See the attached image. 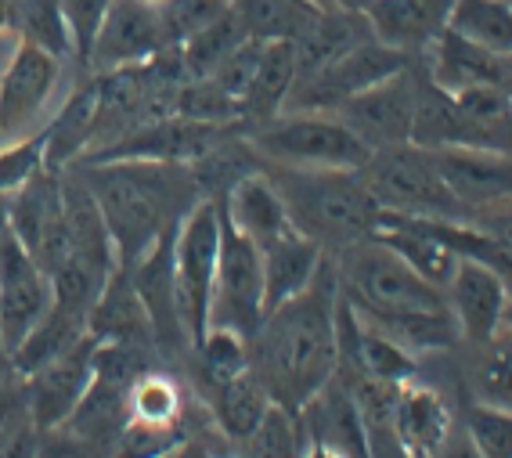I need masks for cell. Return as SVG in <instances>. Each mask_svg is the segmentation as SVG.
Segmentation results:
<instances>
[{"mask_svg":"<svg viewBox=\"0 0 512 458\" xmlns=\"http://www.w3.org/2000/svg\"><path fill=\"white\" fill-rule=\"evenodd\" d=\"M451 426H455L451 422V408L444 404V397L437 390L419 386L415 379L397 390L394 430L401 448L408 451V458H430L440 440L448 437Z\"/></svg>","mask_w":512,"mask_h":458,"instance_id":"cell-23","label":"cell"},{"mask_svg":"<svg viewBox=\"0 0 512 458\" xmlns=\"http://www.w3.org/2000/svg\"><path fill=\"white\" fill-rule=\"evenodd\" d=\"M253 40H293L318 8L314 0H231Z\"/></svg>","mask_w":512,"mask_h":458,"instance_id":"cell-30","label":"cell"},{"mask_svg":"<svg viewBox=\"0 0 512 458\" xmlns=\"http://www.w3.org/2000/svg\"><path fill=\"white\" fill-rule=\"evenodd\" d=\"M339 282L325 253L314 282L267 311L249 339V361L271 401L300 412L339 368Z\"/></svg>","mask_w":512,"mask_h":458,"instance_id":"cell-1","label":"cell"},{"mask_svg":"<svg viewBox=\"0 0 512 458\" xmlns=\"http://www.w3.org/2000/svg\"><path fill=\"white\" fill-rule=\"evenodd\" d=\"M498 336H509L512 339V289H509V296H505L502 321H498Z\"/></svg>","mask_w":512,"mask_h":458,"instance_id":"cell-47","label":"cell"},{"mask_svg":"<svg viewBox=\"0 0 512 458\" xmlns=\"http://www.w3.org/2000/svg\"><path fill=\"white\" fill-rule=\"evenodd\" d=\"M4 224H8V199H0V231H4Z\"/></svg>","mask_w":512,"mask_h":458,"instance_id":"cell-49","label":"cell"},{"mask_svg":"<svg viewBox=\"0 0 512 458\" xmlns=\"http://www.w3.org/2000/svg\"><path fill=\"white\" fill-rule=\"evenodd\" d=\"M148 4H156V0H148Z\"/></svg>","mask_w":512,"mask_h":458,"instance_id":"cell-51","label":"cell"},{"mask_svg":"<svg viewBox=\"0 0 512 458\" xmlns=\"http://www.w3.org/2000/svg\"><path fill=\"white\" fill-rule=\"evenodd\" d=\"M415 94H419V73H412V65H408V69L386 76L368 91L347 98L336 109V116L372 152L390 145H408L415 120Z\"/></svg>","mask_w":512,"mask_h":458,"instance_id":"cell-12","label":"cell"},{"mask_svg":"<svg viewBox=\"0 0 512 458\" xmlns=\"http://www.w3.org/2000/svg\"><path fill=\"white\" fill-rule=\"evenodd\" d=\"M303 458H343V455H336V451H329V448H321V444H307V448H303Z\"/></svg>","mask_w":512,"mask_h":458,"instance_id":"cell-48","label":"cell"},{"mask_svg":"<svg viewBox=\"0 0 512 458\" xmlns=\"http://www.w3.org/2000/svg\"><path fill=\"white\" fill-rule=\"evenodd\" d=\"M249 40L246 26L242 19L235 15V8H228L220 19H213L206 29H199L195 37L184 40L177 51H181V65L188 80H206L220 69V65L228 62V55L235 47H242Z\"/></svg>","mask_w":512,"mask_h":458,"instance_id":"cell-27","label":"cell"},{"mask_svg":"<svg viewBox=\"0 0 512 458\" xmlns=\"http://www.w3.org/2000/svg\"><path fill=\"white\" fill-rule=\"evenodd\" d=\"M87 332H91L98 343H123V347H156V332H152V321L145 314V303L134 293L130 275L123 267L112 271V278L101 289L98 303L91 307V318H87Z\"/></svg>","mask_w":512,"mask_h":458,"instance_id":"cell-22","label":"cell"},{"mask_svg":"<svg viewBox=\"0 0 512 458\" xmlns=\"http://www.w3.org/2000/svg\"><path fill=\"white\" fill-rule=\"evenodd\" d=\"M206 401H210V412H213V422H217V430L224 433L228 440L242 444L249 433L260 426V419L267 415L271 408V394H267V386L260 383L253 368L242 372V376L228 379L224 386L217 390H206Z\"/></svg>","mask_w":512,"mask_h":458,"instance_id":"cell-26","label":"cell"},{"mask_svg":"<svg viewBox=\"0 0 512 458\" xmlns=\"http://www.w3.org/2000/svg\"><path fill=\"white\" fill-rule=\"evenodd\" d=\"M19 372H15V361H11V347L8 339H4V332H0V383H8V379H15Z\"/></svg>","mask_w":512,"mask_h":458,"instance_id":"cell-45","label":"cell"},{"mask_svg":"<svg viewBox=\"0 0 512 458\" xmlns=\"http://www.w3.org/2000/svg\"><path fill=\"white\" fill-rule=\"evenodd\" d=\"M231 8V0H156L159 22H163L166 44L181 47L199 29H206L213 19H220Z\"/></svg>","mask_w":512,"mask_h":458,"instance_id":"cell-33","label":"cell"},{"mask_svg":"<svg viewBox=\"0 0 512 458\" xmlns=\"http://www.w3.org/2000/svg\"><path fill=\"white\" fill-rule=\"evenodd\" d=\"M112 0H58V11H62L65 33H69V47L73 55L87 65L91 58L94 37H98L101 22L109 15Z\"/></svg>","mask_w":512,"mask_h":458,"instance_id":"cell-36","label":"cell"},{"mask_svg":"<svg viewBox=\"0 0 512 458\" xmlns=\"http://www.w3.org/2000/svg\"><path fill=\"white\" fill-rule=\"evenodd\" d=\"M466 433L484 458H512V412L494 404H473L466 412Z\"/></svg>","mask_w":512,"mask_h":458,"instance_id":"cell-35","label":"cell"},{"mask_svg":"<svg viewBox=\"0 0 512 458\" xmlns=\"http://www.w3.org/2000/svg\"><path fill=\"white\" fill-rule=\"evenodd\" d=\"M94 347H98V339L87 332L69 350H62L58 358H51L37 372L22 376L29 415H33V422H37L40 430H58L76 412V404L83 401V394L91 390Z\"/></svg>","mask_w":512,"mask_h":458,"instance_id":"cell-14","label":"cell"},{"mask_svg":"<svg viewBox=\"0 0 512 458\" xmlns=\"http://www.w3.org/2000/svg\"><path fill=\"white\" fill-rule=\"evenodd\" d=\"M303 448H307V437L296 412L271 404L260 426L242 440V458H303Z\"/></svg>","mask_w":512,"mask_h":458,"instance_id":"cell-32","label":"cell"},{"mask_svg":"<svg viewBox=\"0 0 512 458\" xmlns=\"http://www.w3.org/2000/svg\"><path fill=\"white\" fill-rule=\"evenodd\" d=\"M300 430L307 444H321V448L336 451L343 458H368V440H365V422L357 412L350 386L339 379V372L321 386L311 401L303 404L300 412Z\"/></svg>","mask_w":512,"mask_h":458,"instance_id":"cell-18","label":"cell"},{"mask_svg":"<svg viewBox=\"0 0 512 458\" xmlns=\"http://www.w3.org/2000/svg\"><path fill=\"white\" fill-rule=\"evenodd\" d=\"M76 174L91 188L105 217L119 267H130L145 257L202 199L192 166L181 163L98 159V163H80Z\"/></svg>","mask_w":512,"mask_h":458,"instance_id":"cell-3","label":"cell"},{"mask_svg":"<svg viewBox=\"0 0 512 458\" xmlns=\"http://www.w3.org/2000/svg\"><path fill=\"white\" fill-rule=\"evenodd\" d=\"M339 296L372 329L397 339L404 350H444L458 339L444 289L419 278L379 239H361L332 253Z\"/></svg>","mask_w":512,"mask_h":458,"instance_id":"cell-2","label":"cell"},{"mask_svg":"<svg viewBox=\"0 0 512 458\" xmlns=\"http://www.w3.org/2000/svg\"><path fill=\"white\" fill-rule=\"evenodd\" d=\"M8 228L29 249V257L47 271V278L69 260V228H65L62 174L40 170L19 192L8 195Z\"/></svg>","mask_w":512,"mask_h":458,"instance_id":"cell-10","label":"cell"},{"mask_svg":"<svg viewBox=\"0 0 512 458\" xmlns=\"http://www.w3.org/2000/svg\"><path fill=\"white\" fill-rule=\"evenodd\" d=\"M505 296H509L505 278L480 260L466 257H458L455 275L444 285V300L458 325V336L473 339V343H491L498 336Z\"/></svg>","mask_w":512,"mask_h":458,"instance_id":"cell-17","label":"cell"},{"mask_svg":"<svg viewBox=\"0 0 512 458\" xmlns=\"http://www.w3.org/2000/svg\"><path fill=\"white\" fill-rule=\"evenodd\" d=\"M484 347V358L476 365V397L512 412V339L494 336Z\"/></svg>","mask_w":512,"mask_h":458,"instance_id":"cell-34","label":"cell"},{"mask_svg":"<svg viewBox=\"0 0 512 458\" xmlns=\"http://www.w3.org/2000/svg\"><path fill=\"white\" fill-rule=\"evenodd\" d=\"M29 415V404H26V386H22V376L8 379V383H0V433L15 426L19 419Z\"/></svg>","mask_w":512,"mask_h":458,"instance_id":"cell-42","label":"cell"},{"mask_svg":"<svg viewBox=\"0 0 512 458\" xmlns=\"http://www.w3.org/2000/svg\"><path fill=\"white\" fill-rule=\"evenodd\" d=\"M264 163L300 170H361L372 148L336 112H278L249 138Z\"/></svg>","mask_w":512,"mask_h":458,"instance_id":"cell-5","label":"cell"},{"mask_svg":"<svg viewBox=\"0 0 512 458\" xmlns=\"http://www.w3.org/2000/svg\"><path fill=\"white\" fill-rule=\"evenodd\" d=\"M505 73H509V83H512V51L505 55Z\"/></svg>","mask_w":512,"mask_h":458,"instance_id":"cell-50","label":"cell"},{"mask_svg":"<svg viewBox=\"0 0 512 458\" xmlns=\"http://www.w3.org/2000/svg\"><path fill=\"white\" fill-rule=\"evenodd\" d=\"M192 354H195V365H199L202 390H217L228 379L242 376V372L253 368V361H249V339L231 329H220V325L206 329V336L195 343Z\"/></svg>","mask_w":512,"mask_h":458,"instance_id":"cell-29","label":"cell"},{"mask_svg":"<svg viewBox=\"0 0 512 458\" xmlns=\"http://www.w3.org/2000/svg\"><path fill=\"white\" fill-rule=\"evenodd\" d=\"M260 321H264V264H260V249L238 228H231L228 217L220 213V253L217 278H213L210 325L253 339Z\"/></svg>","mask_w":512,"mask_h":458,"instance_id":"cell-9","label":"cell"},{"mask_svg":"<svg viewBox=\"0 0 512 458\" xmlns=\"http://www.w3.org/2000/svg\"><path fill=\"white\" fill-rule=\"evenodd\" d=\"M325 249L314 239L293 231L278 239L275 246L260 249V264H264V314L275 311L278 303L293 300L296 293H303L318 275Z\"/></svg>","mask_w":512,"mask_h":458,"instance_id":"cell-24","label":"cell"},{"mask_svg":"<svg viewBox=\"0 0 512 458\" xmlns=\"http://www.w3.org/2000/svg\"><path fill=\"white\" fill-rule=\"evenodd\" d=\"M408 62H412V55L368 37L350 51H343L339 58L325 62L321 69H314V73L296 76L282 112H336L347 98L408 69Z\"/></svg>","mask_w":512,"mask_h":458,"instance_id":"cell-8","label":"cell"},{"mask_svg":"<svg viewBox=\"0 0 512 458\" xmlns=\"http://www.w3.org/2000/svg\"><path fill=\"white\" fill-rule=\"evenodd\" d=\"M159 51H170V44H166L156 4H148V0H112L109 15H105L98 37H94L87 65L94 73H112V69L148 62Z\"/></svg>","mask_w":512,"mask_h":458,"instance_id":"cell-15","label":"cell"},{"mask_svg":"<svg viewBox=\"0 0 512 458\" xmlns=\"http://www.w3.org/2000/svg\"><path fill=\"white\" fill-rule=\"evenodd\" d=\"M22 19H26V40L47 47L51 55H69V33H65L58 0H22Z\"/></svg>","mask_w":512,"mask_h":458,"instance_id":"cell-38","label":"cell"},{"mask_svg":"<svg viewBox=\"0 0 512 458\" xmlns=\"http://www.w3.org/2000/svg\"><path fill=\"white\" fill-rule=\"evenodd\" d=\"M264 174L282 195L293 228L318 242L325 253L372 239L383 210L368 192L361 170H300L267 163Z\"/></svg>","mask_w":512,"mask_h":458,"instance_id":"cell-4","label":"cell"},{"mask_svg":"<svg viewBox=\"0 0 512 458\" xmlns=\"http://www.w3.org/2000/svg\"><path fill=\"white\" fill-rule=\"evenodd\" d=\"M296 73H300V65H296L293 40H264L253 83H249L246 105H242L246 120H253L256 127L275 120L278 112L285 109V98L293 91Z\"/></svg>","mask_w":512,"mask_h":458,"instance_id":"cell-25","label":"cell"},{"mask_svg":"<svg viewBox=\"0 0 512 458\" xmlns=\"http://www.w3.org/2000/svg\"><path fill=\"white\" fill-rule=\"evenodd\" d=\"M220 253V202L199 199L174 231V307L188 347L210 329L213 278Z\"/></svg>","mask_w":512,"mask_h":458,"instance_id":"cell-7","label":"cell"},{"mask_svg":"<svg viewBox=\"0 0 512 458\" xmlns=\"http://www.w3.org/2000/svg\"><path fill=\"white\" fill-rule=\"evenodd\" d=\"M451 4L455 0H372L365 22L379 44L412 55L426 51V44L448 26Z\"/></svg>","mask_w":512,"mask_h":458,"instance_id":"cell-21","label":"cell"},{"mask_svg":"<svg viewBox=\"0 0 512 458\" xmlns=\"http://www.w3.org/2000/svg\"><path fill=\"white\" fill-rule=\"evenodd\" d=\"M127 415L134 426H148V430H177L181 419V390L170 376L152 372L127 390Z\"/></svg>","mask_w":512,"mask_h":458,"instance_id":"cell-31","label":"cell"},{"mask_svg":"<svg viewBox=\"0 0 512 458\" xmlns=\"http://www.w3.org/2000/svg\"><path fill=\"white\" fill-rule=\"evenodd\" d=\"M217 202L231 228L242 231L256 249L275 246L278 239H285V235L296 231L282 195H278V188L271 184V177H267L264 170H253V174L238 177L228 192H224V199H217Z\"/></svg>","mask_w":512,"mask_h":458,"instance_id":"cell-20","label":"cell"},{"mask_svg":"<svg viewBox=\"0 0 512 458\" xmlns=\"http://www.w3.org/2000/svg\"><path fill=\"white\" fill-rule=\"evenodd\" d=\"M466 220L469 224H476L480 231H487V235L498 239L502 246L512 249V199L494 202V206H484V210H473Z\"/></svg>","mask_w":512,"mask_h":458,"instance_id":"cell-41","label":"cell"},{"mask_svg":"<svg viewBox=\"0 0 512 458\" xmlns=\"http://www.w3.org/2000/svg\"><path fill=\"white\" fill-rule=\"evenodd\" d=\"M430 458H484L480 451H476V444L469 440L466 426H451L448 437L440 440L437 451H433Z\"/></svg>","mask_w":512,"mask_h":458,"instance_id":"cell-43","label":"cell"},{"mask_svg":"<svg viewBox=\"0 0 512 458\" xmlns=\"http://www.w3.org/2000/svg\"><path fill=\"white\" fill-rule=\"evenodd\" d=\"M448 29L458 37L487 47L494 55L512 51V0H455L448 11Z\"/></svg>","mask_w":512,"mask_h":458,"instance_id":"cell-28","label":"cell"},{"mask_svg":"<svg viewBox=\"0 0 512 458\" xmlns=\"http://www.w3.org/2000/svg\"><path fill=\"white\" fill-rule=\"evenodd\" d=\"M325 4H332V8H339V11H354V15H365L372 0H325Z\"/></svg>","mask_w":512,"mask_h":458,"instance_id":"cell-46","label":"cell"},{"mask_svg":"<svg viewBox=\"0 0 512 458\" xmlns=\"http://www.w3.org/2000/svg\"><path fill=\"white\" fill-rule=\"evenodd\" d=\"M361 177H365L368 192L379 202V210L412 213V217L466 220V210L444 184L430 148H419L412 141L408 145L375 148L368 163L361 166Z\"/></svg>","mask_w":512,"mask_h":458,"instance_id":"cell-6","label":"cell"},{"mask_svg":"<svg viewBox=\"0 0 512 458\" xmlns=\"http://www.w3.org/2000/svg\"><path fill=\"white\" fill-rule=\"evenodd\" d=\"M426 76L448 94L466 87H512L505 73V55H494L487 47L458 37L448 26L426 44Z\"/></svg>","mask_w":512,"mask_h":458,"instance_id":"cell-19","label":"cell"},{"mask_svg":"<svg viewBox=\"0 0 512 458\" xmlns=\"http://www.w3.org/2000/svg\"><path fill=\"white\" fill-rule=\"evenodd\" d=\"M433 159L466 217L512 199V148H437Z\"/></svg>","mask_w":512,"mask_h":458,"instance_id":"cell-16","label":"cell"},{"mask_svg":"<svg viewBox=\"0 0 512 458\" xmlns=\"http://www.w3.org/2000/svg\"><path fill=\"white\" fill-rule=\"evenodd\" d=\"M37 458H112V455H105L101 448H94V444H87V440H80L76 433L58 426V430L40 433Z\"/></svg>","mask_w":512,"mask_h":458,"instance_id":"cell-39","label":"cell"},{"mask_svg":"<svg viewBox=\"0 0 512 458\" xmlns=\"http://www.w3.org/2000/svg\"><path fill=\"white\" fill-rule=\"evenodd\" d=\"M163 458H213V455L206 444H199V440H177Z\"/></svg>","mask_w":512,"mask_h":458,"instance_id":"cell-44","label":"cell"},{"mask_svg":"<svg viewBox=\"0 0 512 458\" xmlns=\"http://www.w3.org/2000/svg\"><path fill=\"white\" fill-rule=\"evenodd\" d=\"M62 76V58L47 47L22 40L0 76V148L29 138V127L40 120Z\"/></svg>","mask_w":512,"mask_h":458,"instance_id":"cell-11","label":"cell"},{"mask_svg":"<svg viewBox=\"0 0 512 458\" xmlns=\"http://www.w3.org/2000/svg\"><path fill=\"white\" fill-rule=\"evenodd\" d=\"M40 426L33 422V415L19 419L15 426L0 433V458H37V448H40Z\"/></svg>","mask_w":512,"mask_h":458,"instance_id":"cell-40","label":"cell"},{"mask_svg":"<svg viewBox=\"0 0 512 458\" xmlns=\"http://www.w3.org/2000/svg\"><path fill=\"white\" fill-rule=\"evenodd\" d=\"M51 300H55V289H51L47 271L29 257V249L4 224L0 231V332L8 339L11 354L47 314Z\"/></svg>","mask_w":512,"mask_h":458,"instance_id":"cell-13","label":"cell"},{"mask_svg":"<svg viewBox=\"0 0 512 458\" xmlns=\"http://www.w3.org/2000/svg\"><path fill=\"white\" fill-rule=\"evenodd\" d=\"M47 170L44 166V134H29L15 145L0 148V199L19 192L33 174Z\"/></svg>","mask_w":512,"mask_h":458,"instance_id":"cell-37","label":"cell"}]
</instances>
